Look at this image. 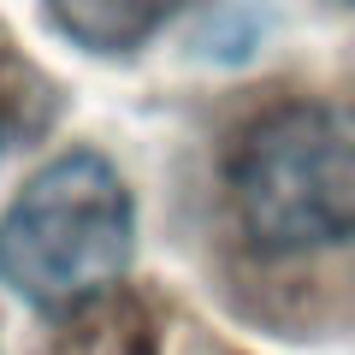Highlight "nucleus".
Listing matches in <instances>:
<instances>
[{
	"mask_svg": "<svg viewBox=\"0 0 355 355\" xmlns=\"http://www.w3.org/2000/svg\"><path fill=\"white\" fill-rule=\"evenodd\" d=\"M343 6H355V0H343Z\"/></svg>",
	"mask_w": 355,
	"mask_h": 355,
	"instance_id": "20e7f679",
	"label": "nucleus"
},
{
	"mask_svg": "<svg viewBox=\"0 0 355 355\" xmlns=\"http://www.w3.org/2000/svg\"><path fill=\"white\" fill-rule=\"evenodd\" d=\"M231 202L254 249L296 254L355 237V107H279L243 137Z\"/></svg>",
	"mask_w": 355,
	"mask_h": 355,
	"instance_id": "f03ea898",
	"label": "nucleus"
},
{
	"mask_svg": "<svg viewBox=\"0 0 355 355\" xmlns=\"http://www.w3.org/2000/svg\"><path fill=\"white\" fill-rule=\"evenodd\" d=\"M53 6V24L65 36H77L83 48H101V53H119V48H137L166 12H178L184 0H48Z\"/></svg>",
	"mask_w": 355,
	"mask_h": 355,
	"instance_id": "7ed1b4c3",
	"label": "nucleus"
},
{
	"mask_svg": "<svg viewBox=\"0 0 355 355\" xmlns=\"http://www.w3.org/2000/svg\"><path fill=\"white\" fill-rule=\"evenodd\" d=\"M130 261V190L101 154H60L0 219V284L71 308L119 284Z\"/></svg>",
	"mask_w": 355,
	"mask_h": 355,
	"instance_id": "f257e3e1",
	"label": "nucleus"
}]
</instances>
